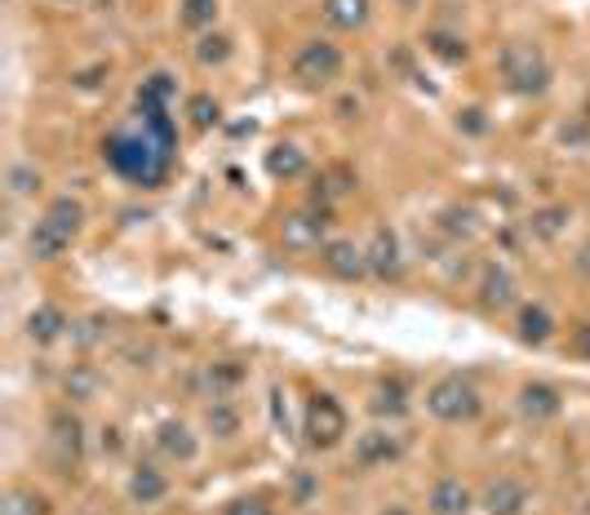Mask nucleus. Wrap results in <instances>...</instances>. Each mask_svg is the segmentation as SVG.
<instances>
[{"label": "nucleus", "instance_id": "obj_1", "mask_svg": "<svg viewBox=\"0 0 590 515\" xmlns=\"http://www.w3.org/2000/svg\"><path fill=\"white\" fill-rule=\"evenodd\" d=\"M102 160L130 187H143V191L160 187L178 165V125L169 108H156V102L138 98L134 116H125L102 138Z\"/></svg>", "mask_w": 590, "mask_h": 515}, {"label": "nucleus", "instance_id": "obj_2", "mask_svg": "<svg viewBox=\"0 0 590 515\" xmlns=\"http://www.w3.org/2000/svg\"><path fill=\"white\" fill-rule=\"evenodd\" d=\"M80 232H85V204L71 200V195H58V200L45 204V214L27 232V254L36 262H58L76 245Z\"/></svg>", "mask_w": 590, "mask_h": 515}, {"label": "nucleus", "instance_id": "obj_3", "mask_svg": "<svg viewBox=\"0 0 590 515\" xmlns=\"http://www.w3.org/2000/svg\"><path fill=\"white\" fill-rule=\"evenodd\" d=\"M426 414L448 423V427H461V423H476L485 414V395L476 391V382H466L461 373H444L426 387Z\"/></svg>", "mask_w": 590, "mask_h": 515}, {"label": "nucleus", "instance_id": "obj_4", "mask_svg": "<svg viewBox=\"0 0 590 515\" xmlns=\"http://www.w3.org/2000/svg\"><path fill=\"white\" fill-rule=\"evenodd\" d=\"M498 71H502V80H506V89L511 93H520V98H537V93H546L550 89V58L542 54V45H533V41H511L506 49H502V58H498Z\"/></svg>", "mask_w": 590, "mask_h": 515}, {"label": "nucleus", "instance_id": "obj_5", "mask_svg": "<svg viewBox=\"0 0 590 515\" xmlns=\"http://www.w3.org/2000/svg\"><path fill=\"white\" fill-rule=\"evenodd\" d=\"M302 436L311 449H337L346 436V408L337 404V395L315 391L302 408Z\"/></svg>", "mask_w": 590, "mask_h": 515}, {"label": "nucleus", "instance_id": "obj_6", "mask_svg": "<svg viewBox=\"0 0 590 515\" xmlns=\"http://www.w3.org/2000/svg\"><path fill=\"white\" fill-rule=\"evenodd\" d=\"M342 67H346V58H342V49H337L333 41H307V45L293 54L289 76H293L302 89H329V85L342 76Z\"/></svg>", "mask_w": 590, "mask_h": 515}, {"label": "nucleus", "instance_id": "obj_7", "mask_svg": "<svg viewBox=\"0 0 590 515\" xmlns=\"http://www.w3.org/2000/svg\"><path fill=\"white\" fill-rule=\"evenodd\" d=\"M404 454L400 436L391 427H369L356 436V454H350V462H356L360 471H378V467H391L396 458Z\"/></svg>", "mask_w": 590, "mask_h": 515}, {"label": "nucleus", "instance_id": "obj_8", "mask_svg": "<svg viewBox=\"0 0 590 515\" xmlns=\"http://www.w3.org/2000/svg\"><path fill=\"white\" fill-rule=\"evenodd\" d=\"M49 445H54L58 467L67 475V467H76L80 454H85V423L71 414V408H54V418H49Z\"/></svg>", "mask_w": 590, "mask_h": 515}, {"label": "nucleus", "instance_id": "obj_9", "mask_svg": "<svg viewBox=\"0 0 590 515\" xmlns=\"http://www.w3.org/2000/svg\"><path fill=\"white\" fill-rule=\"evenodd\" d=\"M320 262H324L329 276H337L346 284H356V280L369 276V258H365V249L356 240H324L320 245Z\"/></svg>", "mask_w": 590, "mask_h": 515}, {"label": "nucleus", "instance_id": "obj_10", "mask_svg": "<svg viewBox=\"0 0 590 515\" xmlns=\"http://www.w3.org/2000/svg\"><path fill=\"white\" fill-rule=\"evenodd\" d=\"M365 258H369V276H378V280H387V284L404 276V249H400V236H396L391 227H378V232L369 236Z\"/></svg>", "mask_w": 590, "mask_h": 515}, {"label": "nucleus", "instance_id": "obj_11", "mask_svg": "<svg viewBox=\"0 0 590 515\" xmlns=\"http://www.w3.org/2000/svg\"><path fill=\"white\" fill-rule=\"evenodd\" d=\"M324 227H329V210L320 204H311V210H298V214H289L285 223H280V240L289 245V249H320L324 245Z\"/></svg>", "mask_w": 590, "mask_h": 515}, {"label": "nucleus", "instance_id": "obj_12", "mask_svg": "<svg viewBox=\"0 0 590 515\" xmlns=\"http://www.w3.org/2000/svg\"><path fill=\"white\" fill-rule=\"evenodd\" d=\"M156 449H160V458H169L178 467H191L200 458V436L182 418H169V423L156 427Z\"/></svg>", "mask_w": 590, "mask_h": 515}, {"label": "nucleus", "instance_id": "obj_13", "mask_svg": "<svg viewBox=\"0 0 590 515\" xmlns=\"http://www.w3.org/2000/svg\"><path fill=\"white\" fill-rule=\"evenodd\" d=\"M470 506H480V502H476V493L466 489V480H457V475H439L431 484V493H426L431 515H470Z\"/></svg>", "mask_w": 590, "mask_h": 515}, {"label": "nucleus", "instance_id": "obj_14", "mask_svg": "<svg viewBox=\"0 0 590 515\" xmlns=\"http://www.w3.org/2000/svg\"><path fill=\"white\" fill-rule=\"evenodd\" d=\"M515 404H520V414H524L528 423H550V418H559L564 395H559V387H550V382H524Z\"/></svg>", "mask_w": 590, "mask_h": 515}, {"label": "nucleus", "instance_id": "obj_15", "mask_svg": "<svg viewBox=\"0 0 590 515\" xmlns=\"http://www.w3.org/2000/svg\"><path fill=\"white\" fill-rule=\"evenodd\" d=\"M480 506H485L489 515H524V511H528V489H524L515 475H498V480L485 489Z\"/></svg>", "mask_w": 590, "mask_h": 515}, {"label": "nucleus", "instance_id": "obj_16", "mask_svg": "<svg viewBox=\"0 0 590 515\" xmlns=\"http://www.w3.org/2000/svg\"><path fill=\"white\" fill-rule=\"evenodd\" d=\"M169 497V475L156 467V462H138L130 471V502L134 506H156Z\"/></svg>", "mask_w": 590, "mask_h": 515}, {"label": "nucleus", "instance_id": "obj_17", "mask_svg": "<svg viewBox=\"0 0 590 515\" xmlns=\"http://www.w3.org/2000/svg\"><path fill=\"white\" fill-rule=\"evenodd\" d=\"M480 306L485 312H506V306H515V276L506 267H485L480 276Z\"/></svg>", "mask_w": 590, "mask_h": 515}, {"label": "nucleus", "instance_id": "obj_18", "mask_svg": "<svg viewBox=\"0 0 590 515\" xmlns=\"http://www.w3.org/2000/svg\"><path fill=\"white\" fill-rule=\"evenodd\" d=\"M515 334H520V343H528V347H546V343L555 338V316L546 312L542 302H524L520 316H515Z\"/></svg>", "mask_w": 590, "mask_h": 515}, {"label": "nucleus", "instance_id": "obj_19", "mask_svg": "<svg viewBox=\"0 0 590 515\" xmlns=\"http://www.w3.org/2000/svg\"><path fill=\"white\" fill-rule=\"evenodd\" d=\"M67 329H71V321H67V312H63V306H54V302L36 306V312L27 316V338H32L36 347H49V343H58Z\"/></svg>", "mask_w": 590, "mask_h": 515}, {"label": "nucleus", "instance_id": "obj_20", "mask_svg": "<svg viewBox=\"0 0 590 515\" xmlns=\"http://www.w3.org/2000/svg\"><path fill=\"white\" fill-rule=\"evenodd\" d=\"M369 0H324L320 5V19L333 27V32H360L369 23Z\"/></svg>", "mask_w": 590, "mask_h": 515}, {"label": "nucleus", "instance_id": "obj_21", "mask_svg": "<svg viewBox=\"0 0 590 515\" xmlns=\"http://www.w3.org/2000/svg\"><path fill=\"white\" fill-rule=\"evenodd\" d=\"M311 169V160H307V152L298 147V143H276L271 152H267V173L276 178V182H293V178H302Z\"/></svg>", "mask_w": 590, "mask_h": 515}, {"label": "nucleus", "instance_id": "obj_22", "mask_svg": "<svg viewBox=\"0 0 590 515\" xmlns=\"http://www.w3.org/2000/svg\"><path fill=\"white\" fill-rule=\"evenodd\" d=\"M0 515H54V502L32 484H14V489H5Z\"/></svg>", "mask_w": 590, "mask_h": 515}, {"label": "nucleus", "instance_id": "obj_23", "mask_svg": "<svg viewBox=\"0 0 590 515\" xmlns=\"http://www.w3.org/2000/svg\"><path fill=\"white\" fill-rule=\"evenodd\" d=\"M204 427H209L213 440H235L241 436V408H235L231 400H213L204 408Z\"/></svg>", "mask_w": 590, "mask_h": 515}, {"label": "nucleus", "instance_id": "obj_24", "mask_svg": "<svg viewBox=\"0 0 590 515\" xmlns=\"http://www.w3.org/2000/svg\"><path fill=\"white\" fill-rule=\"evenodd\" d=\"M568 223H572V210H568V204H546V210H537V214L528 219V232H533L537 240H555Z\"/></svg>", "mask_w": 590, "mask_h": 515}, {"label": "nucleus", "instance_id": "obj_25", "mask_svg": "<svg viewBox=\"0 0 590 515\" xmlns=\"http://www.w3.org/2000/svg\"><path fill=\"white\" fill-rule=\"evenodd\" d=\"M213 19H218V0H182L178 5V23L187 32H213Z\"/></svg>", "mask_w": 590, "mask_h": 515}, {"label": "nucleus", "instance_id": "obj_26", "mask_svg": "<svg viewBox=\"0 0 590 515\" xmlns=\"http://www.w3.org/2000/svg\"><path fill=\"white\" fill-rule=\"evenodd\" d=\"M231 54H235V45H231L226 32H204V36L196 41V63H200V67H222Z\"/></svg>", "mask_w": 590, "mask_h": 515}, {"label": "nucleus", "instance_id": "obj_27", "mask_svg": "<svg viewBox=\"0 0 590 515\" xmlns=\"http://www.w3.org/2000/svg\"><path fill=\"white\" fill-rule=\"evenodd\" d=\"M138 98H143V102H156V108H174L178 80H174L169 71H152V76L138 85Z\"/></svg>", "mask_w": 590, "mask_h": 515}, {"label": "nucleus", "instance_id": "obj_28", "mask_svg": "<svg viewBox=\"0 0 590 515\" xmlns=\"http://www.w3.org/2000/svg\"><path fill=\"white\" fill-rule=\"evenodd\" d=\"M374 414L378 418H404L409 414V400H404V387L400 382H382L374 391Z\"/></svg>", "mask_w": 590, "mask_h": 515}, {"label": "nucleus", "instance_id": "obj_29", "mask_svg": "<svg viewBox=\"0 0 590 515\" xmlns=\"http://www.w3.org/2000/svg\"><path fill=\"white\" fill-rule=\"evenodd\" d=\"M187 116L196 130H213L222 121V102L213 93H196V98H187Z\"/></svg>", "mask_w": 590, "mask_h": 515}, {"label": "nucleus", "instance_id": "obj_30", "mask_svg": "<svg viewBox=\"0 0 590 515\" xmlns=\"http://www.w3.org/2000/svg\"><path fill=\"white\" fill-rule=\"evenodd\" d=\"M5 187H10V195H36L45 187V178H41L36 165H10L5 169Z\"/></svg>", "mask_w": 590, "mask_h": 515}, {"label": "nucleus", "instance_id": "obj_31", "mask_svg": "<svg viewBox=\"0 0 590 515\" xmlns=\"http://www.w3.org/2000/svg\"><path fill=\"white\" fill-rule=\"evenodd\" d=\"M426 49L435 58H444V63H466V54H470V45L461 36H448V32H431L426 36Z\"/></svg>", "mask_w": 590, "mask_h": 515}, {"label": "nucleus", "instance_id": "obj_32", "mask_svg": "<svg viewBox=\"0 0 590 515\" xmlns=\"http://www.w3.org/2000/svg\"><path fill=\"white\" fill-rule=\"evenodd\" d=\"M320 497V480L307 471V467H298L293 471V480H289V502L298 506V511H311V502Z\"/></svg>", "mask_w": 590, "mask_h": 515}, {"label": "nucleus", "instance_id": "obj_33", "mask_svg": "<svg viewBox=\"0 0 590 515\" xmlns=\"http://www.w3.org/2000/svg\"><path fill=\"white\" fill-rule=\"evenodd\" d=\"M222 515H276V506L263 493H245V497H231Z\"/></svg>", "mask_w": 590, "mask_h": 515}, {"label": "nucleus", "instance_id": "obj_34", "mask_svg": "<svg viewBox=\"0 0 590 515\" xmlns=\"http://www.w3.org/2000/svg\"><path fill=\"white\" fill-rule=\"evenodd\" d=\"M93 391H98V373L85 369V365H76V369L67 373V395H71V400H89Z\"/></svg>", "mask_w": 590, "mask_h": 515}, {"label": "nucleus", "instance_id": "obj_35", "mask_svg": "<svg viewBox=\"0 0 590 515\" xmlns=\"http://www.w3.org/2000/svg\"><path fill=\"white\" fill-rule=\"evenodd\" d=\"M444 232L470 240V236H476V214H470V210H444Z\"/></svg>", "mask_w": 590, "mask_h": 515}, {"label": "nucleus", "instance_id": "obj_36", "mask_svg": "<svg viewBox=\"0 0 590 515\" xmlns=\"http://www.w3.org/2000/svg\"><path fill=\"white\" fill-rule=\"evenodd\" d=\"M457 130H461L466 138H480V134L489 130V116H485V108H461V112H457Z\"/></svg>", "mask_w": 590, "mask_h": 515}, {"label": "nucleus", "instance_id": "obj_37", "mask_svg": "<svg viewBox=\"0 0 590 515\" xmlns=\"http://www.w3.org/2000/svg\"><path fill=\"white\" fill-rule=\"evenodd\" d=\"M568 347H572V356H581V360H590V321L572 329V343H568Z\"/></svg>", "mask_w": 590, "mask_h": 515}, {"label": "nucleus", "instance_id": "obj_38", "mask_svg": "<svg viewBox=\"0 0 590 515\" xmlns=\"http://www.w3.org/2000/svg\"><path fill=\"white\" fill-rule=\"evenodd\" d=\"M209 378H213V382H222V387H235V382H241V378H245V369H235V365L226 360V365H218V369H213Z\"/></svg>", "mask_w": 590, "mask_h": 515}, {"label": "nucleus", "instance_id": "obj_39", "mask_svg": "<svg viewBox=\"0 0 590 515\" xmlns=\"http://www.w3.org/2000/svg\"><path fill=\"white\" fill-rule=\"evenodd\" d=\"M572 271H577L581 280H590V240H586V245L572 254Z\"/></svg>", "mask_w": 590, "mask_h": 515}, {"label": "nucleus", "instance_id": "obj_40", "mask_svg": "<svg viewBox=\"0 0 590 515\" xmlns=\"http://www.w3.org/2000/svg\"><path fill=\"white\" fill-rule=\"evenodd\" d=\"M102 449H107V454H121V449H125V445H121V432L107 427V432H102Z\"/></svg>", "mask_w": 590, "mask_h": 515}, {"label": "nucleus", "instance_id": "obj_41", "mask_svg": "<svg viewBox=\"0 0 590 515\" xmlns=\"http://www.w3.org/2000/svg\"><path fill=\"white\" fill-rule=\"evenodd\" d=\"M382 515H413V511H404V506H387Z\"/></svg>", "mask_w": 590, "mask_h": 515}, {"label": "nucleus", "instance_id": "obj_42", "mask_svg": "<svg viewBox=\"0 0 590 515\" xmlns=\"http://www.w3.org/2000/svg\"><path fill=\"white\" fill-rule=\"evenodd\" d=\"M396 5H404V10H413V5H422V0H396Z\"/></svg>", "mask_w": 590, "mask_h": 515}, {"label": "nucleus", "instance_id": "obj_43", "mask_svg": "<svg viewBox=\"0 0 590 515\" xmlns=\"http://www.w3.org/2000/svg\"><path fill=\"white\" fill-rule=\"evenodd\" d=\"M581 515H590V497H586V502H581Z\"/></svg>", "mask_w": 590, "mask_h": 515}, {"label": "nucleus", "instance_id": "obj_44", "mask_svg": "<svg viewBox=\"0 0 590 515\" xmlns=\"http://www.w3.org/2000/svg\"><path fill=\"white\" fill-rule=\"evenodd\" d=\"M586 121H590V108H586Z\"/></svg>", "mask_w": 590, "mask_h": 515}]
</instances>
